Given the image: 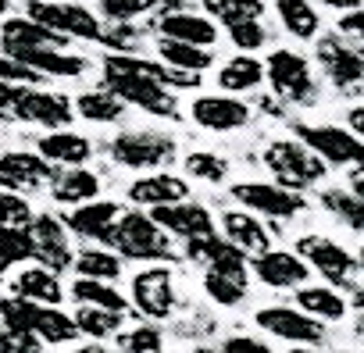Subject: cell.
I'll return each mask as SVG.
<instances>
[{
  "instance_id": "cell-3",
  "label": "cell",
  "mask_w": 364,
  "mask_h": 353,
  "mask_svg": "<svg viewBox=\"0 0 364 353\" xmlns=\"http://www.w3.org/2000/svg\"><path fill=\"white\" fill-rule=\"evenodd\" d=\"M107 243L122 257H132V261H171V243H168L164 229L139 211L122 214L118 225L111 229Z\"/></svg>"
},
{
  "instance_id": "cell-13",
  "label": "cell",
  "mask_w": 364,
  "mask_h": 353,
  "mask_svg": "<svg viewBox=\"0 0 364 353\" xmlns=\"http://www.w3.org/2000/svg\"><path fill=\"white\" fill-rule=\"evenodd\" d=\"M33 246H36V261L47 268V271H65L72 264V250H68V236H65V225L54 218V214H36L29 225H26Z\"/></svg>"
},
{
  "instance_id": "cell-47",
  "label": "cell",
  "mask_w": 364,
  "mask_h": 353,
  "mask_svg": "<svg viewBox=\"0 0 364 353\" xmlns=\"http://www.w3.org/2000/svg\"><path fill=\"white\" fill-rule=\"evenodd\" d=\"M0 82H8V86H36V82H43V75L40 72H33L29 65H22V61H15V58H0Z\"/></svg>"
},
{
  "instance_id": "cell-44",
  "label": "cell",
  "mask_w": 364,
  "mask_h": 353,
  "mask_svg": "<svg viewBox=\"0 0 364 353\" xmlns=\"http://www.w3.org/2000/svg\"><path fill=\"white\" fill-rule=\"evenodd\" d=\"M204 293H208L215 303H222V307H236V303L247 300V286H243V282H232V278L215 275V271L204 275Z\"/></svg>"
},
{
  "instance_id": "cell-35",
  "label": "cell",
  "mask_w": 364,
  "mask_h": 353,
  "mask_svg": "<svg viewBox=\"0 0 364 353\" xmlns=\"http://www.w3.org/2000/svg\"><path fill=\"white\" fill-rule=\"evenodd\" d=\"M40 303L22 300V296H4L0 300V325H8L11 332H26L36 335V321H40Z\"/></svg>"
},
{
  "instance_id": "cell-6",
  "label": "cell",
  "mask_w": 364,
  "mask_h": 353,
  "mask_svg": "<svg viewBox=\"0 0 364 353\" xmlns=\"http://www.w3.org/2000/svg\"><path fill=\"white\" fill-rule=\"evenodd\" d=\"M33 22L47 26L50 33L79 36V40H104V29L97 15L82 4H68V0H29V15Z\"/></svg>"
},
{
  "instance_id": "cell-12",
  "label": "cell",
  "mask_w": 364,
  "mask_h": 353,
  "mask_svg": "<svg viewBox=\"0 0 364 353\" xmlns=\"http://www.w3.org/2000/svg\"><path fill=\"white\" fill-rule=\"evenodd\" d=\"M318 65L325 68V75L336 89H357L364 82V54L346 47L339 36L318 40Z\"/></svg>"
},
{
  "instance_id": "cell-37",
  "label": "cell",
  "mask_w": 364,
  "mask_h": 353,
  "mask_svg": "<svg viewBox=\"0 0 364 353\" xmlns=\"http://www.w3.org/2000/svg\"><path fill=\"white\" fill-rule=\"evenodd\" d=\"M75 271L79 278H93V282H114L122 275V261L111 250H82L75 257Z\"/></svg>"
},
{
  "instance_id": "cell-4",
  "label": "cell",
  "mask_w": 364,
  "mask_h": 353,
  "mask_svg": "<svg viewBox=\"0 0 364 353\" xmlns=\"http://www.w3.org/2000/svg\"><path fill=\"white\" fill-rule=\"evenodd\" d=\"M296 139L307 143L325 164L336 168H360L364 171V139L339 125H304L296 121Z\"/></svg>"
},
{
  "instance_id": "cell-5",
  "label": "cell",
  "mask_w": 364,
  "mask_h": 353,
  "mask_svg": "<svg viewBox=\"0 0 364 353\" xmlns=\"http://www.w3.org/2000/svg\"><path fill=\"white\" fill-rule=\"evenodd\" d=\"M264 72H268V82L275 89L279 100H289V104H314L318 100V86H314V75H311V65L293 54V50H272V58L264 61Z\"/></svg>"
},
{
  "instance_id": "cell-50",
  "label": "cell",
  "mask_w": 364,
  "mask_h": 353,
  "mask_svg": "<svg viewBox=\"0 0 364 353\" xmlns=\"http://www.w3.org/2000/svg\"><path fill=\"white\" fill-rule=\"evenodd\" d=\"M100 43H107L114 54H132L136 50V43H139V33L132 29V26H111L107 33H104V40Z\"/></svg>"
},
{
  "instance_id": "cell-11",
  "label": "cell",
  "mask_w": 364,
  "mask_h": 353,
  "mask_svg": "<svg viewBox=\"0 0 364 353\" xmlns=\"http://www.w3.org/2000/svg\"><path fill=\"white\" fill-rule=\"evenodd\" d=\"M232 197L250 207V214H268V218H293L304 211V197L282 190L279 183H240L232 186Z\"/></svg>"
},
{
  "instance_id": "cell-33",
  "label": "cell",
  "mask_w": 364,
  "mask_h": 353,
  "mask_svg": "<svg viewBox=\"0 0 364 353\" xmlns=\"http://www.w3.org/2000/svg\"><path fill=\"white\" fill-rule=\"evenodd\" d=\"M72 296L79 300V307H100V310H114V314H125L129 303L125 296L111 286V282H93V278H75L72 286Z\"/></svg>"
},
{
  "instance_id": "cell-61",
  "label": "cell",
  "mask_w": 364,
  "mask_h": 353,
  "mask_svg": "<svg viewBox=\"0 0 364 353\" xmlns=\"http://www.w3.org/2000/svg\"><path fill=\"white\" fill-rule=\"evenodd\" d=\"M357 332L364 335V310H360V317H357Z\"/></svg>"
},
{
  "instance_id": "cell-40",
  "label": "cell",
  "mask_w": 364,
  "mask_h": 353,
  "mask_svg": "<svg viewBox=\"0 0 364 353\" xmlns=\"http://www.w3.org/2000/svg\"><path fill=\"white\" fill-rule=\"evenodd\" d=\"M321 204L339 218L346 222L353 232H364V200L357 193H343V190H325L321 193Z\"/></svg>"
},
{
  "instance_id": "cell-62",
  "label": "cell",
  "mask_w": 364,
  "mask_h": 353,
  "mask_svg": "<svg viewBox=\"0 0 364 353\" xmlns=\"http://www.w3.org/2000/svg\"><path fill=\"white\" fill-rule=\"evenodd\" d=\"M8 11V0H0V15H4Z\"/></svg>"
},
{
  "instance_id": "cell-15",
  "label": "cell",
  "mask_w": 364,
  "mask_h": 353,
  "mask_svg": "<svg viewBox=\"0 0 364 353\" xmlns=\"http://www.w3.org/2000/svg\"><path fill=\"white\" fill-rule=\"evenodd\" d=\"M132 300L139 307V314L161 321L175 310V286H171V271L168 268H146L132 278Z\"/></svg>"
},
{
  "instance_id": "cell-56",
  "label": "cell",
  "mask_w": 364,
  "mask_h": 353,
  "mask_svg": "<svg viewBox=\"0 0 364 353\" xmlns=\"http://www.w3.org/2000/svg\"><path fill=\"white\" fill-rule=\"evenodd\" d=\"M186 0H161V8H164V15H171V11H178Z\"/></svg>"
},
{
  "instance_id": "cell-19",
  "label": "cell",
  "mask_w": 364,
  "mask_h": 353,
  "mask_svg": "<svg viewBox=\"0 0 364 353\" xmlns=\"http://www.w3.org/2000/svg\"><path fill=\"white\" fill-rule=\"evenodd\" d=\"M190 114L208 132H236L250 121V107L236 97H197Z\"/></svg>"
},
{
  "instance_id": "cell-59",
  "label": "cell",
  "mask_w": 364,
  "mask_h": 353,
  "mask_svg": "<svg viewBox=\"0 0 364 353\" xmlns=\"http://www.w3.org/2000/svg\"><path fill=\"white\" fill-rule=\"evenodd\" d=\"M357 271H360V275H364V246H360V250H357Z\"/></svg>"
},
{
  "instance_id": "cell-10",
  "label": "cell",
  "mask_w": 364,
  "mask_h": 353,
  "mask_svg": "<svg viewBox=\"0 0 364 353\" xmlns=\"http://www.w3.org/2000/svg\"><path fill=\"white\" fill-rule=\"evenodd\" d=\"M186 257L208 264V271H215V275H225V278L247 286V271H250V268H247V254L236 250L225 236H215V232H211V236L190 239V243H186Z\"/></svg>"
},
{
  "instance_id": "cell-20",
  "label": "cell",
  "mask_w": 364,
  "mask_h": 353,
  "mask_svg": "<svg viewBox=\"0 0 364 353\" xmlns=\"http://www.w3.org/2000/svg\"><path fill=\"white\" fill-rule=\"evenodd\" d=\"M157 29H161L164 40H178V43H190V47H204V50H211V43L218 40V26L204 15H193V11L161 15Z\"/></svg>"
},
{
  "instance_id": "cell-46",
  "label": "cell",
  "mask_w": 364,
  "mask_h": 353,
  "mask_svg": "<svg viewBox=\"0 0 364 353\" xmlns=\"http://www.w3.org/2000/svg\"><path fill=\"white\" fill-rule=\"evenodd\" d=\"M118 346H122L125 353H161L164 339H161V332H157L154 325H139V328H132L129 335H122Z\"/></svg>"
},
{
  "instance_id": "cell-9",
  "label": "cell",
  "mask_w": 364,
  "mask_h": 353,
  "mask_svg": "<svg viewBox=\"0 0 364 353\" xmlns=\"http://www.w3.org/2000/svg\"><path fill=\"white\" fill-rule=\"evenodd\" d=\"M296 254L328 282V286H350L353 271H357V261L332 239L325 236H300L296 243Z\"/></svg>"
},
{
  "instance_id": "cell-55",
  "label": "cell",
  "mask_w": 364,
  "mask_h": 353,
  "mask_svg": "<svg viewBox=\"0 0 364 353\" xmlns=\"http://www.w3.org/2000/svg\"><path fill=\"white\" fill-rule=\"evenodd\" d=\"M325 4H332V8H360V0H325Z\"/></svg>"
},
{
  "instance_id": "cell-39",
  "label": "cell",
  "mask_w": 364,
  "mask_h": 353,
  "mask_svg": "<svg viewBox=\"0 0 364 353\" xmlns=\"http://www.w3.org/2000/svg\"><path fill=\"white\" fill-rule=\"evenodd\" d=\"M36 257V246L29 239L26 229H11V225H0V271H8L11 264H22Z\"/></svg>"
},
{
  "instance_id": "cell-14",
  "label": "cell",
  "mask_w": 364,
  "mask_h": 353,
  "mask_svg": "<svg viewBox=\"0 0 364 353\" xmlns=\"http://www.w3.org/2000/svg\"><path fill=\"white\" fill-rule=\"evenodd\" d=\"M250 268L272 289H304L307 278H311V264L300 254H289V250H268V254L254 257Z\"/></svg>"
},
{
  "instance_id": "cell-21",
  "label": "cell",
  "mask_w": 364,
  "mask_h": 353,
  "mask_svg": "<svg viewBox=\"0 0 364 353\" xmlns=\"http://www.w3.org/2000/svg\"><path fill=\"white\" fill-rule=\"evenodd\" d=\"M190 197V186L175 179L168 171H157V175H146V179H136L129 186V200L132 204H143V207H168V204H182Z\"/></svg>"
},
{
  "instance_id": "cell-45",
  "label": "cell",
  "mask_w": 364,
  "mask_h": 353,
  "mask_svg": "<svg viewBox=\"0 0 364 353\" xmlns=\"http://www.w3.org/2000/svg\"><path fill=\"white\" fill-rule=\"evenodd\" d=\"M100 8H104V15H107L114 26H129V22H136L139 15L161 8V0H100Z\"/></svg>"
},
{
  "instance_id": "cell-2",
  "label": "cell",
  "mask_w": 364,
  "mask_h": 353,
  "mask_svg": "<svg viewBox=\"0 0 364 353\" xmlns=\"http://www.w3.org/2000/svg\"><path fill=\"white\" fill-rule=\"evenodd\" d=\"M264 164L268 171L279 179L282 190L289 193H300L307 186H314L318 179H325V161L300 139H275L268 150H264Z\"/></svg>"
},
{
  "instance_id": "cell-43",
  "label": "cell",
  "mask_w": 364,
  "mask_h": 353,
  "mask_svg": "<svg viewBox=\"0 0 364 353\" xmlns=\"http://www.w3.org/2000/svg\"><path fill=\"white\" fill-rule=\"evenodd\" d=\"M186 171L193 175V179L200 183H225V175H229V161L211 153V150H197L186 157Z\"/></svg>"
},
{
  "instance_id": "cell-8",
  "label": "cell",
  "mask_w": 364,
  "mask_h": 353,
  "mask_svg": "<svg viewBox=\"0 0 364 353\" xmlns=\"http://www.w3.org/2000/svg\"><path fill=\"white\" fill-rule=\"evenodd\" d=\"M111 157L125 168H161L171 164L175 157V139L161 136V132H122L111 143Z\"/></svg>"
},
{
  "instance_id": "cell-23",
  "label": "cell",
  "mask_w": 364,
  "mask_h": 353,
  "mask_svg": "<svg viewBox=\"0 0 364 353\" xmlns=\"http://www.w3.org/2000/svg\"><path fill=\"white\" fill-rule=\"evenodd\" d=\"M118 218H122V207H118L114 200H93V204L75 207V211L65 218V225H68L75 236H82V239H104V243H107V236H111V229L118 225Z\"/></svg>"
},
{
  "instance_id": "cell-16",
  "label": "cell",
  "mask_w": 364,
  "mask_h": 353,
  "mask_svg": "<svg viewBox=\"0 0 364 353\" xmlns=\"http://www.w3.org/2000/svg\"><path fill=\"white\" fill-rule=\"evenodd\" d=\"M15 118L18 121H33V125H47L54 132H61L72 121V104L61 93H47V89H22L18 104H15Z\"/></svg>"
},
{
  "instance_id": "cell-17",
  "label": "cell",
  "mask_w": 364,
  "mask_h": 353,
  "mask_svg": "<svg viewBox=\"0 0 364 353\" xmlns=\"http://www.w3.org/2000/svg\"><path fill=\"white\" fill-rule=\"evenodd\" d=\"M150 218L171 232V236H182V239H200V236H211L215 232V222H211V211L204 204H190V200H182V204H168V207H154Z\"/></svg>"
},
{
  "instance_id": "cell-29",
  "label": "cell",
  "mask_w": 364,
  "mask_h": 353,
  "mask_svg": "<svg viewBox=\"0 0 364 353\" xmlns=\"http://www.w3.org/2000/svg\"><path fill=\"white\" fill-rule=\"evenodd\" d=\"M296 307L314 321H339L346 314V300L332 286H304L296 289Z\"/></svg>"
},
{
  "instance_id": "cell-38",
  "label": "cell",
  "mask_w": 364,
  "mask_h": 353,
  "mask_svg": "<svg viewBox=\"0 0 364 353\" xmlns=\"http://www.w3.org/2000/svg\"><path fill=\"white\" fill-rule=\"evenodd\" d=\"M75 335H79L75 317H68L58 307H43L40 310V321H36V339L40 342H72Z\"/></svg>"
},
{
  "instance_id": "cell-60",
  "label": "cell",
  "mask_w": 364,
  "mask_h": 353,
  "mask_svg": "<svg viewBox=\"0 0 364 353\" xmlns=\"http://www.w3.org/2000/svg\"><path fill=\"white\" fill-rule=\"evenodd\" d=\"M197 353H225V349H222V346H218V349H208V346H200Z\"/></svg>"
},
{
  "instance_id": "cell-28",
  "label": "cell",
  "mask_w": 364,
  "mask_h": 353,
  "mask_svg": "<svg viewBox=\"0 0 364 353\" xmlns=\"http://www.w3.org/2000/svg\"><path fill=\"white\" fill-rule=\"evenodd\" d=\"M15 296L33 300L40 307H58L65 293H61V282H58L54 271H47V268H26L15 278Z\"/></svg>"
},
{
  "instance_id": "cell-63",
  "label": "cell",
  "mask_w": 364,
  "mask_h": 353,
  "mask_svg": "<svg viewBox=\"0 0 364 353\" xmlns=\"http://www.w3.org/2000/svg\"><path fill=\"white\" fill-rule=\"evenodd\" d=\"M289 353H318V349H289Z\"/></svg>"
},
{
  "instance_id": "cell-25",
  "label": "cell",
  "mask_w": 364,
  "mask_h": 353,
  "mask_svg": "<svg viewBox=\"0 0 364 353\" xmlns=\"http://www.w3.org/2000/svg\"><path fill=\"white\" fill-rule=\"evenodd\" d=\"M36 146H40V157H43V161L65 164V168H82V164L93 157L90 139H82V136H75V132H50V136H43Z\"/></svg>"
},
{
  "instance_id": "cell-58",
  "label": "cell",
  "mask_w": 364,
  "mask_h": 353,
  "mask_svg": "<svg viewBox=\"0 0 364 353\" xmlns=\"http://www.w3.org/2000/svg\"><path fill=\"white\" fill-rule=\"evenodd\" d=\"M353 193H357V197L364 200V171H360V175H357V179H353Z\"/></svg>"
},
{
  "instance_id": "cell-1",
  "label": "cell",
  "mask_w": 364,
  "mask_h": 353,
  "mask_svg": "<svg viewBox=\"0 0 364 353\" xmlns=\"http://www.w3.org/2000/svg\"><path fill=\"white\" fill-rule=\"evenodd\" d=\"M104 82L111 86V93L118 100L136 104L150 114L175 118L178 107H175V97L168 93V86L193 89V86H200V75L178 72V68H168V65H154V61H143L136 54H107Z\"/></svg>"
},
{
  "instance_id": "cell-30",
  "label": "cell",
  "mask_w": 364,
  "mask_h": 353,
  "mask_svg": "<svg viewBox=\"0 0 364 353\" xmlns=\"http://www.w3.org/2000/svg\"><path fill=\"white\" fill-rule=\"evenodd\" d=\"M100 193V179L86 168H68L54 179V200L58 204H93Z\"/></svg>"
},
{
  "instance_id": "cell-18",
  "label": "cell",
  "mask_w": 364,
  "mask_h": 353,
  "mask_svg": "<svg viewBox=\"0 0 364 353\" xmlns=\"http://www.w3.org/2000/svg\"><path fill=\"white\" fill-rule=\"evenodd\" d=\"M0 47H4L8 58H15L22 50H65L68 36H58L33 18H8L4 29H0Z\"/></svg>"
},
{
  "instance_id": "cell-42",
  "label": "cell",
  "mask_w": 364,
  "mask_h": 353,
  "mask_svg": "<svg viewBox=\"0 0 364 353\" xmlns=\"http://www.w3.org/2000/svg\"><path fill=\"white\" fill-rule=\"evenodd\" d=\"M75 325H79V332H86V335H93V339H107V335L118 332L122 314H114V310H100V307H79Z\"/></svg>"
},
{
  "instance_id": "cell-57",
  "label": "cell",
  "mask_w": 364,
  "mask_h": 353,
  "mask_svg": "<svg viewBox=\"0 0 364 353\" xmlns=\"http://www.w3.org/2000/svg\"><path fill=\"white\" fill-rule=\"evenodd\" d=\"M75 353H111V349H104L100 342H90V346H79Z\"/></svg>"
},
{
  "instance_id": "cell-34",
  "label": "cell",
  "mask_w": 364,
  "mask_h": 353,
  "mask_svg": "<svg viewBox=\"0 0 364 353\" xmlns=\"http://www.w3.org/2000/svg\"><path fill=\"white\" fill-rule=\"evenodd\" d=\"M200 8L211 18L225 22V29L243 26V22H261V11H264L261 0H200Z\"/></svg>"
},
{
  "instance_id": "cell-24",
  "label": "cell",
  "mask_w": 364,
  "mask_h": 353,
  "mask_svg": "<svg viewBox=\"0 0 364 353\" xmlns=\"http://www.w3.org/2000/svg\"><path fill=\"white\" fill-rule=\"evenodd\" d=\"M222 229H225V239L236 246V250H243V254H254V257H261V254H268V229L250 214V211H225L222 214Z\"/></svg>"
},
{
  "instance_id": "cell-22",
  "label": "cell",
  "mask_w": 364,
  "mask_h": 353,
  "mask_svg": "<svg viewBox=\"0 0 364 353\" xmlns=\"http://www.w3.org/2000/svg\"><path fill=\"white\" fill-rule=\"evenodd\" d=\"M0 175H4L15 190H36L47 179H58L50 171V161H43L40 153H29V150H8L0 157Z\"/></svg>"
},
{
  "instance_id": "cell-31",
  "label": "cell",
  "mask_w": 364,
  "mask_h": 353,
  "mask_svg": "<svg viewBox=\"0 0 364 353\" xmlns=\"http://www.w3.org/2000/svg\"><path fill=\"white\" fill-rule=\"evenodd\" d=\"M275 11H279V22L289 36L296 40H314L318 36V8L311 4V0H275Z\"/></svg>"
},
{
  "instance_id": "cell-53",
  "label": "cell",
  "mask_w": 364,
  "mask_h": 353,
  "mask_svg": "<svg viewBox=\"0 0 364 353\" xmlns=\"http://www.w3.org/2000/svg\"><path fill=\"white\" fill-rule=\"evenodd\" d=\"M18 86H8V82H0V121H4L8 114H15V104H18Z\"/></svg>"
},
{
  "instance_id": "cell-41",
  "label": "cell",
  "mask_w": 364,
  "mask_h": 353,
  "mask_svg": "<svg viewBox=\"0 0 364 353\" xmlns=\"http://www.w3.org/2000/svg\"><path fill=\"white\" fill-rule=\"evenodd\" d=\"M36 214L29 211V204L15 193V186L0 175V225H11V229H26Z\"/></svg>"
},
{
  "instance_id": "cell-54",
  "label": "cell",
  "mask_w": 364,
  "mask_h": 353,
  "mask_svg": "<svg viewBox=\"0 0 364 353\" xmlns=\"http://www.w3.org/2000/svg\"><path fill=\"white\" fill-rule=\"evenodd\" d=\"M346 125H350V132H353L357 139H364V107H350Z\"/></svg>"
},
{
  "instance_id": "cell-49",
  "label": "cell",
  "mask_w": 364,
  "mask_h": 353,
  "mask_svg": "<svg viewBox=\"0 0 364 353\" xmlns=\"http://www.w3.org/2000/svg\"><path fill=\"white\" fill-rule=\"evenodd\" d=\"M0 353H40V339L26 332H11L8 325H0Z\"/></svg>"
},
{
  "instance_id": "cell-7",
  "label": "cell",
  "mask_w": 364,
  "mask_h": 353,
  "mask_svg": "<svg viewBox=\"0 0 364 353\" xmlns=\"http://www.w3.org/2000/svg\"><path fill=\"white\" fill-rule=\"evenodd\" d=\"M254 321L268 335L296 342V346H321L325 342V325L307 317L300 307H264V310L254 314Z\"/></svg>"
},
{
  "instance_id": "cell-26",
  "label": "cell",
  "mask_w": 364,
  "mask_h": 353,
  "mask_svg": "<svg viewBox=\"0 0 364 353\" xmlns=\"http://www.w3.org/2000/svg\"><path fill=\"white\" fill-rule=\"evenodd\" d=\"M15 61L29 65V68L40 72V75H58V79H75V75H82L86 65H90L86 58L65 54V50H22V54H15Z\"/></svg>"
},
{
  "instance_id": "cell-52",
  "label": "cell",
  "mask_w": 364,
  "mask_h": 353,
  "mask_svg": "<svg viewBox=\"0 0 364 353\" xmlns=\"http://www.w3.org/2000/svg\"><path fill=\"white\" fill-rule=\"evenodd\" d=\"M339 33L350 36V40H360L364 43V8H353L339 18Z\"/></svg>"
},
{
  "instance_id": "cell-27",
  "label": "cell",
  "mask_w": 364,
  "mask_h": 353,
  "mask_svg": "<svg viewBox=\"0 0 364 353\" xmlns=\"http://www.w3.org/2000/svg\"><path fill=\"white\" fill-rule=\"evenodd\" d=\"M264 79H268L264 61H257L254 54H236V58L225 61L222 72H218V86H222L225 93H247V89H257Z\"/></svg>"
},
{
  "instance_id": "cell-48",
  "label": "cell",
  "mask_w": 364,
  "mask_h": 353,
  "mask_svg": "<svg viewBox=\"0 0 364 353\" xmlns=\"http://www.w3.org/2000/svg\"><path fill=\"white\" fill-rule=\"evenodd\" d=\"M229 40H232V47H240L243 54H250V50H257V47L268 43V29L261 22H243V26H232L229 29Z\"/></svg>"
},
{
  "instance_id": "cell-32",
  "label": "cell",
  "mask_w": 364,
  "mask_h": 353,
  "mask_svg": "<svg viewBox=\"0 0 364 353\" xmlns=\"http://www.w3.org/2000/svg\"><path fill=\"white\" fill-rule=\"evenodd\" d=\"M157 54L168 68H178V72H193L200 75L208 65H211V50L204 47H190V43H178V40H157Z\"/></svg>"
},
{
  "instance_id": "cell-36",
  "label": "cell",
  "mask_w": 364,
  "mask_h": 353,
  "mask_svg": "<svg viewBox=\"0 0 364 353\" xmlns=\"http://www.w3.org/2000/svg\"><path fill=\"white\" fill-rule=\"evenodd\" d=\"M75 107L86 121H114V118H122L125 100H118L111 89H90V93H79Z\"/></svg>"
},
{
  "instance_id": "cell-51",
  "label": "cell",
  "mask_w": 364,
  "mask_h": 353,
  "mask_svg": "<svg viewBox=\"0 0 364 353\" xmlns=\"http://www.w3.org/2000/svg\"><path fill=\"white\" fill-rule=\"evenodd\" d=\"M222 349H225V353H275L272 346H264V342L254 339V335H232V339L222 342Z\"/></svg>"
}]
</instances>
